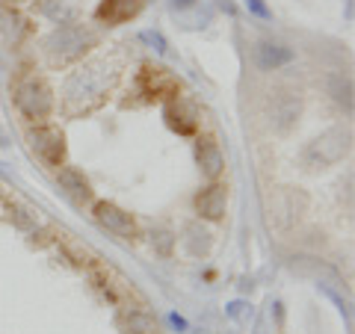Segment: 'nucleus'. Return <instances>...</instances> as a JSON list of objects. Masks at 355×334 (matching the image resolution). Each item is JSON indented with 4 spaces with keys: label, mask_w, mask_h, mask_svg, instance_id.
I'll list each match as a JSON object with an SVG mask.
<instances>
[{
    "label": "nucleus",
    "mask_w": 355,
    "mask_h": 334,
    "mask_svg": "<svg viewBox=\"0 0 355 334\" xmlns=\"http://www.w3.org/2000/svg\"><path fill=\"white\" fill-rule=\"evenodd\" d=\"M15 107L21 109V116L30 121H44L53 113V89L48 80L30 74L15 86Z\"/></svg>",
    "instance_id": "f257e3e1"
},
{
    "label": "nucleus",
    "mask_w": 355,
    "mask_h": 334,
    "mask_svg": "<svg viewBox=\"0 0 355 334\" xmlns=\"http://www.w3.org/2000/svg\"><path fill=\"white\" fill-rule=\"evenodd\" d=\"M349 154V130H326L323 137H317L311 146L305 148L302 160L308 169H329V166L340 163Z\"/></svg>",
    "instance_id": "f03ea898"
},
{
    "label": "nucleus",
    "mask_w": 355,
    "mask_h": 334,
    "mask_svg": "<svg viewBox=\"0 0 355 334\" xmlns=\"http://www.w3.org/2000/svg\"><path fill=\"white\" fill-rule=\"evenodd\" d=\"M95 44V33H89L83 27H60L48 39V57L51 62H71Z\"/></svg>",
    "instance_id": "7ed1b4c3"
},
{
    "label": "nucleus",
    "mask_w": 355,
    "mask_h": 334,
    "mask_svg": "<svg viewBox=\"0 0 355 334\" xmlns=\"http://www.w3.org/2000/svg\"><path fill=\"white\" fill-rule=\"evenodd\" d=\"M270 125L279 130V133H287L291 128H296L299 116H302V95L296 92V89H275L270 95Z\"/></svg>",
    "instance_id": "20e7f679"
},
{
    "label": "nucleus",
    "mask_w": 355,
    "mask_h": 334,
    "mask_svg": "<svg viewBox=\"0 0 355 334\" xmlns=\"http://www.w3.org/2000/svg\"><path fill=\"white\" fill-rule=\"evenodd\" d=\"M92 216H95L98 225H101L104 231H110L113 237H119V240L139 237L137 219H133L128 210H121L119 204H113V202H95L92 204Z\"/></svg>",
    "instance_id": "39448f33"
},
{
    "label": "nucleus",
    "mask_w": 355,
    "mask_h": 334,
    "mask_svg": "<svg viewBox=\"0 0 355 334\" xmlns=\"http://www.w3.org/2000/svg\"><path fill=\"white\" fill-rule=\"evenodd\" d=\"M27 142H30V148L39 154V160L53 166V169H60L62 166V160H65V137H62V130L51 128V125H39V128H33L27 133Z\"/></svg>",
    "instance_id": "423d86ee"
},
{
    "label": "nucleus",
    "mask_w": 355,
    "mask_h": 334,
    "mask_svg": "<svg viewBox=\"0 0 355 334\" xmlns=\"http://www.w3.org/2000/svg\"><path fill=\"white\" fill-rule=\"evenodd\" d=\"M139 89L148 98H166V101H172V98H178V92H181V86H178L175 74H169L166 69H151V65L142 69Z\"/></svg>",
    "instance_id": "0eeeda50"
},
{
    "label": "nucleus",
    "mask_w": 355,
    "mask_h": 334,
    "mask_svg": "<svg viewBox=\"0 0 355 334\" xmlns=\"http://www.w3.org/2000/svg\"><path fill=\"white\" fill-rule=\"evenodd\" d=\"M293 57L296 53L282 42L261 39L258 44H254V65H258L261 71H279V69H284V65H291Z\"/></svg>",
    "instance_id": "6e6552de"
},
{
    "label": "nucleus",
    "mask_w": 355,
    "mask_h": 334,
    "mask_svg": "<svg viewBox=\"0 0 355 334\" xmlns=\"http://www.w3.org/2000/svg\"><path fill=\"white\" fill-rule=\"evenodd\" d=\"M163 118H166V125H169L175 133H181V137H190V133H196V128H198L196 107L190 101H184V98H172V101L163 107Z\"/></svg>",
    "instance_id": "1a4fd4ad"
},
{
    "label": "nucleus",
    "mask_w": 355,
    "mask_h": 334,
    "mask_svg": "<svg viewBox=\"0 0 355 334\" xmlns=\"http://www.w3.org/2000/svg\"><path fill=\"white\" fill-rule=\"evenodd\" d=\"M196 163H198V169H202V175L210 177V181H216V177L222 175V169H225V157H222V148H219V142L214 137H198L196 139Z\"/></svg>",
    "instance_id": "9d476101"
},
{
    "label": "nucleus",
    "mask_w": 355,
    "mask_h": 334,
    "mask_svg": "<svg viewBox=\"0 0 355 334\" xmlns=\"http://www.w3.org/2000/svg\"><path fill=\"white\" fill-rule=\"evenodd\" d=\"M225 207H228V193H225L222 184H210L196 195L198 216L207 219V222H219L222 216H225Z\"/></svg>",
    "instance_id": "9b49d317"
},
{
    "label": "nucleus",
    "mask_w": 355,
    "mask_h": 334,
    "mask_svg": "<svg viewBox=\"0 0 355 334\" xmlns=\"http://www.w3.org/2000/svg\"><path fill=\"white\" fill-rule=\"evenodd\" d=\"M57 181H60L62 193L69 195L71 202H77V204L92 202V184H89V177L80 169H74V166H60V169H57Z\"/></svg>",
    "instance_id": "f8f14e48"
},
{
    "label": "nucleus",
    "mask_w": 355,
    "mask_h": 334,
    "mask_svg": "<svg viewBox=\"0 0 355 334\" xmlns=\"http://www.w3.org/2000/svg\"><path fill=\"white\" fill-rule=\"evenodd\" d=\"M146 0H104L98 6V18L107 21V24H125V21L137 18L139 9Z\"/></svg>",
    "instance_id": "ddd939ff"
},
{
    "label": "nucleus",
    "mask_w": 355,
    "mask_h": 334,
    "mask_svg": "<svg viewBox=\"0 0 355 334\" xmlns=\"http://www.w3.org/2000/svg\"><path fill=\"white\" fill-rule=\"evenodd\" d=\"M119 328L125 334H157V322H154L151 314L139 308H128L125 314L119 317Z\"/></svg>",
    "instance_id": "4468645a"
},
{
    "label": "nucleus",
    "mask_w": 355,
    "mask_h": 334,
    "mask_svg": "<svg viewBox=\"0 0 355 334\" xmlns=\"http://www.w3.org/2000/svg\"><path fill=\"white\" fill-rule=\"evenodd\" d=\"M92 281L98 284V290H101L110 299V302H121V296H125V287H121V281L107 270V266L92 263Z\"/></svg>",
    "instance_id": "2eb2a0df"
},
{
    "label": "nucleus",
    "mask_w": 355,
    "mask_h": 334,
    "mask_svg": "<svg viewBox=\"0 0 355 334\" xmlns=\"http://www.w3.org/2000/svg\"><path fill=\"white\" fill-rule=\"evenodd\" d=\"M184 243H187V249H190L193 254H207V249H210V234L205 228H198V225H190V228H187Z\"/></svg>",
    "instance_id": "dca6fc26"
},
{
    "label": "nucleus",
    "mask_w": 355,
    "mask_h": 334,
    "mask_svg": "<svg viewBox=\"0 0 355 334\" xmlns=\"http://www.w3.org/2000/svg\"><path fill=\"white\" fill-rule=\"evenodd\" d=\"M6 210H9V222H15V225H18L21 231H33V228H36V219L30 216V210H27L24 204L9 202V204H6Z\"/></svg>",
    "instance_id": "f3484780"
},
{
    "label": "nucleus",
    "mask_w": 355,
    "mask_h": 334,
    "mask_svg": "<svg viewBox=\"0 0 355 334\" xmlns=\"http://www.w3.org/2000/svg\"><path fill=\"white\" fill-rule=\"evenodd\" d=\"M331 95H335V101L347 109V113H352V83L349 80L335 77V80H331Z\"/></svg>",
    "instance_id": "a211bd4d"
},
{
    "label": "nucleus",
    "mask_w": 355,
    "mask_h": 334,
    "mask_svg": "<svg viewBox=\"0 0 355 334\" xmlns=\"http://www.w3.org/2000/svg\"><path fill=\"white\" fill-rule=\"evenodd\" d=\"M151 243L157 246L160 254H172V243H175V237H172L169 231H157V234H151Z\"/></svg>",
    "instance_id": "6ab92c4d"
},
{
    "label": "nucleus",
    "mask_w": 355,
    "mask_h": 334,
    "mask_svg": "<svg viewBox=\"0 0 355 334\" xmlns=\"http://www.w3.org/2000/svg\"><path fill=\"white\" fill-rule=\"evenodd\" d=\"M249 6H252V9H254V12H258V15H263V18L270 15V12H266V9L261 6V0H249Z\"/></svg>",
    "instance_id": "aec40b11"
},
{
    "label": "nucleus",
    "mask_w": 355,
    "mask_h": 334,
    "mask_svg": "<svg viewBox=\"0 0 355 334\" xmlns=\"http://www.w3.org/2000/svg\"><path fill=\"white\" fill-rule=\"evenodd\" d=\"M9 3H18V0H9Z\"/></svg>",
    "instance_id": "412c9836"
},
{
    "label": "nucleus",
    "mask_w": 355,
    "mask_h": 334,
    "mask_svg": "<svg viewBox=\"0 0 355 334\" xmlns=\"http://www.w3.org/2000/svg\"><path fill=\"white\" fill-rule=\"evenodd\" d=\"M0 195H3V193H0Z\"/></svg>",
    "instance_id": "4be33fe9"
}]
</instances>
